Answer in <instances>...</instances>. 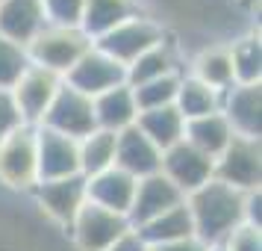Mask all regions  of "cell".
<instances>
[{
    "label": "cell",
    "instance_id": "obj_10",
    "mask_svg": "<svg viewBox=\"0 0 262 251\" xmlns=\"http://www.w3.org/2000/svg\"><path fill=\"white\" fill-rule=\"evenodd\" d=\"M62 80L71 89L83 92V95L97 98V95H103V92H109V89H115V86L127 83V68L118 65L115 60H109L106 53H100L92 45Z\"/></svg>",
    "mask_w": 262,
    "mask_h": 251
},
{
    "label": "cell",
    "instance_id": "obj_23",
    "mask_svg": "<svg viewBox=\"0 0 262 251\" xmlns=\"http://www.w3.org/2000/svg\"><path fill=\"white\" fill-rule=\"evenodd\" d=\"M136 127L159 148L168 151L171 145H177L186 133V119L177 112V107H159V109H144L136 119Z\"/></svg>",
    "mask_w": 262,
    "mask_h": 251
},
{
    "label": "cell",
    "instance_id": "obj_24",
    "mask_svg": "<svg viewBox=\"0 0 262 251\" xmlns=\"http://www.w3.org/2000/svg\"><path fill=\"white\" fill-rule=\"evenodd\" d=\"M165 74H183L177 50H174L171 42H162V45L150 48L147 53H142L139 60H133L127 65V86H142L147 80L165 77Z\"/></svg>",
    "mask_w": 262,
    "mask_h": 251
},
{
    "label": "cell",
    "instance_id": "obj_13",
    "mask_svg": "<svg viewBox=\"0 0 262 251\" xmlns=\"http://www.w3.org/2000/svg\"><path fill=\"white\" fill-rule=\"evenodd\" d=\"M180 201H186V195L162 171H156V175H147V178H142L136 183V195H133V207L127 213V219H130L133 230H136V227L147 225L150 219L162 216L165 210L177 207Z\"/></svg>",
    "mask_w": 262,
    "mask_h": 251
},
{
    "label": "cell",
    "instance_id": "obj_16",
    "mask_svg": "<svg viewBox=\"0 0 262 251\" xmlns=\"http://www.w3.org/2000/svg\"><path fill=\"white\" fill-rule=\"evenodd\" d=\"M48 27L41 0H0V36L15 45H30Z\"/></svg>",
    "mask_w": 262,
    "mask_h": 251
},
{
    "label": "cell",
    "instance_id": "obj_20",
    "mask_svg": "<svg viewBox=\"0 0 262 251\" xmlns=\"http://www.w3.org/2000/svg\"><path fill=\"white\" fill-rule=\"evenodd\" d=\"M142 12L144 9L139 0H85L80 30L89 38H97V36H103L106 30L118 27L121 21H127L133 15H142Z\"/></svg>",
    "mask_w": 262,
    "mask_h": 251
},
{
    "label": "cell",
    "instance_id": "obj_36",
    "mask_svg": "<svg viewBox=\"0 0 262 251\" xmlns=\"http://www.w3.org/2000/svg\"><path fill=\"white\" fill-rule=\"evenodd\" d=\"M245 3H248V0H245Z\"/></svg>",
    "mask_w": 262,
    "mask_h": 251
},
{
    "label": "cell",
    "instance_id": "obj_32",
    "mask_svg": "<svg viewBox=\"0 0 262 251\" xmlns=\"http://www.w3.org/2000/svg\"><path fill=\"white\" fill-rule=\"evenodd\" d=\"M24 121H21V112L15 107L12 92H0V139L9 136L12 130H18Z\"/></svg>",
    "mask_w": 262,
    "mask_h": 251
},
{
    "label": "cell",
    "instance_id": "obj_4",
    "mask_svg": "<svg viewBox=\"0 0 262 251\" xmlns=\"http://www.w3.org/2000/svg\"><path fill=\"white\" fill-rule=\"evenodd\" d=\"M0 183L12 189H33L38 183L36 127L21 124L0 139Z\"/></svg>",
    "mask_w": 262,
    "mask_h": 251
},
{
    "label": "cell",
    "instance_id": "obj_21",
    "mask_svg": "<svg viewBox=\"0 0 262 251\" xmlns=\"http://www.w3.org/2000/svg\"><path fill=\"white\" fill-rule=\"evenodd\" d=\"M189 77L206 83L209 89L221 92V95H224L230 86H236V77H233V60H230L227 45H209V48H203L201 53L191 60Z\"/></svg>",
    "mask_w": 262,
    "mask_h": 251
},
{
    "label": "cell",
    "instance_id": "obj_35",
    "mask_svg": "<svg viewBox=\"0 0 262 251\" xmlns=\"http://www.w3.org/2000/svg\"><path fill=\"white\" fill-rule=\"evenodd\" d=\"M206 251H224V248H221V245H209Z\"/></svg>",
    "mask_w": 262,
    "mask_h": 251
},
{
    "label": "cell",
    "instance_id": "obj_1",
    "mask_svg": "<svg viewBox=\"0 0 262 251\" xmlns=\"http://www.w3.org/2000/svg\"><path fill=\"white\" fill-rule=\"evenodd\" d=\"M245 201L248 192H238L221 180H209L201 189L186 195V207L191 213L194 237L206 245H221L227 234L245 222Z\"/></svg>",
    "mask_w": 262,
    "mask_h": 251
},
{
    "label": "cell",
    "instance_id": "obj_3",
    "mask_svg": "<svg viewBox=\"0 0 262 251\" xmlns=\"http://www.w3.org/2000/svg\"><path fill=\"white\" fill-rule=\"evenodd\" d=\"M89 48H92V38L85 36L80 27L48 24L27 45V56H30L33 65H41V68L65 77Z\"/></svg>",
    "mask_w": 262,
    "mask_h": 251
},
{
    "label": "cell",
    "instance_id": "obj_18",
    "mask_svg": "<svg viewBox=\"0 0 262 251\" xmlns=\"http://www.w3.org/2000/svg\"><path fill=\"white\" fill-rule=\"evenodd\" d=\"M92 107H95V124L100 130H109V133L127 130L139 119V107H136L133 89L127 83H121L115 89L103 92V95L92 98Z\"/></svg>",
    "mask_w": 262,
    "mask_h": 251
},
{
    "label": "cell",
    "instance_id": "obj_28",
    "mask_svg": "<svg viewBox=\"0 0 262 251\" xmlns=\"http://www.w3.org/2000/svg\"><path fill=\"white\" fill-rule=\"evenodd\" d=\"M180 77L183 74H165V77L147 80L142 86H130L139 112H144V109H159V107H174L177 89H180Z\"/></svg>",
    "mask_w": 262,
    "mask_h": 251
},
{
    "label": "cell",
    "instance_id": "obj_29",
    "mask_svg": "<svg viewBox=\"0 0 262 251\" xmlns=\"http://www.w3.org/2000/svg\"><path fill=\"white\" fill-rule=\"evenodd\" d=\"M27 68H30L27 48L0 36V92H12Z\"/></svg>",
    "mask_w": 262,
    "mask_h": 251
},
{
    "label": "cell",
    "instance_id": "obj_27",
    "mask_svg": "<svg viewBox=\"0 0 262 251\" xmlns=\"http://www.w3.org/2000/svg\"><path fill=\"white\" fill-rule=\"evenodd\" d=\"M230 60H233V77L236 83H262V42L259 33H245L233 38L230 45Z\"/></svg>",
    "mask_w": 262,
    "mask_h": 251
},
{
    "label": "cell",
    "instance_id": "obj_5",
    "mask_svg": "<svg viewBox=\"0 0 262 251\" xmlns=\"http://www.w3.org/2000/svg\"><path fill=\"white\" fill-rule=\"evenodd\" d=\"M215 180L238 192H256L262 180V148L259 139L233 136L221 154L215 157Z\"/></svg>",
    "mask_w": 262,
    "mask_h": 251
},
{
    "label": "cell",
    "instance_id": "obj_30",
    "mask_svg": "<svg viewBox=\"0 0 262 251\" xmlns=\"http://www.w3.org/2000/svg\"><path fill=\"white\" fill-rule=\"evenodd\" d=\"M41 6H45V15H48V24L80 27L85 0H41Z\"/></svg>",
    "mask_w": 262,
    "mask_h": 251
},
{
    "label": "cell",
    "instance_id": "obj_11",
    "mask_svg": "<svg viewBox=\"0 0 262 251\" xmlns=\"http://www.w3.org/2000/svg\"><path fill=\"white\" fill-rule=\"evenodd\" d=\"M36 157H38V183L62 180L80 175V145L62 133L36 127Z\"/></svg>",
    "mask_w": 262,
    "mask_h": 251
},
{
    "label": "cell",
    "instance_id": "obj_17",
    "mask_svg": "<svg viewBox=\"0 0 262 251\" xmlns=\"http://www.w3.org/2000/svg\"><path fill=\"white\" fill-rule=\"evenodd\" d=\"M136 183L139 180L121 171L118 166L100 171L95 178H85V195L89 201L103 207V210H112V213H121L127 216L133 207V195H136Z\"/></svg>",
    "mask_w": 262,
    "mask_h": 251
},
{
    "label": "cell",
    "instance_id": "obj_15",
    "mask_svg": "<svg viewBox=\"0 0 262 251\" xmlns=\"http://www.w3.org/2000/svg\"><path fill=\"white\" fill-rule=\"evenodd\" d=\"M159 163H162V151L136 124L118 133V139H115V166L121 171H127L136 180H142L147 175H156Z\"/></svg>",
    "mask_w": 262,
    "mask_h": 251
},
{
    "label": "cell",
    "instance_id": "obj_6",
    "mask_svg": "<svg viewBox=\"0 0 262 251\" xmlns=\"http://www.w3.org/2000/svg\"><path fill=\"white\" fill-rule=\"evenodd\" d=\"M38 127H48V130L62 133V136L80 142L83 136L97 130L92 98L83 95V92H77V89H71V86L62 80L59 92L50 101V107H48V112H45V119H41Z\"/></svg>",
    "mask_w": 262,
    "mask_h": 251
},
{
    "label": "cell",
    "instance_id": "obj_9",
    "mask_svg": "<svg viewBox=\"0 0 262 251\" xmlns=\"http://www.w3.org/2000/svg\"><path fill=\"white\" fill-rule=\"evenodd\" d=\"M59 86H62L59 74H53L48 68L30 62V68L21 74V80L12 89V101H15V107H18V112H21V121L30 124V127H38L50 107V101L59 92Z\"/></svg>",
    "mask_w": 262,
    "mask_h": 251
},
{
    "label": "cell",
    "instance_id": "obj_31",
    "mask_svg": "<svg viewBox=\"0 0 262 251\" xmlns=\"http://www.w3.org/2000/svg\"><path fill=\"white\" fill-rule=\"evenodd\" d=\"M224 251H262V227L242 222L238 227H233L227 239L221 242Z\"/></svg>",
    "mask_w": 262,
    "mask_h": 251
},
{
    "label": "cell",
    "instance_id": "obj_7",
    "mask_svg": "<svg viewBox=\"0 0 262 251\" xmlns=\"http://www.w3.org/2000/svg\"><path fill=\"white\" fill-rule=\"evenodd\" d=\"M68 230L74 234V242H77L80 251H106L124 234H130L133 225L127 216L112 213V210H103L97 204L85 201Z\"/></svg>",
    "mask_w": 262,
    "mask_h": 251
},
{
    "label": "cell",
    "instance_id": "obj_2",
    "mask_svg": "<svg viewBox=\"0 0 262 251\" xmlns=\"http://www.w3.org/2000/svg\"><path fill=\"white\" fill-rule=\"evenodd\" d=\"M168 42V33H165V24L154 18V15H133L127 21H121L118 27H112L106 30L103 36L92 38V45H95L100 53H106L109 60H115L118 65H130L133 60H139L142 53H147L150 48L156 45H162Z\"/></svg>",
    "mask_w": 262,
    "mask_h": 251
},
{
    "label": "cell",
    "instance_id": "obj_22",
    "mask_svg": "<svg viewBox=\"0 0 262 251\" xmlns=\"http://www.w3.org/2000/svg\"><path fill=\"white\" fill-rule=\"evenodd\" d=\"M233 127L227 124V119L221 112H209V115H201V119L186 121V133L183 139L189 145H194L198 151H203L206 157H218L227 145L233 142Z\"/></svg>",
    "mask_w": 262,
    "mask_h": 251
},
{
    "label": "cell",
    "instance_id": "obj_25",
    "mask_svg": "<svg viewBox=\"0 0 262 251\" xmlns=\"http://www.w3.org/2000/svg\"><path fill=\"white\" fill-rule=\"evenodd\" d=\"M221 98H224L221 92H215L206 83L183 74L174 107H177V112L186 121H191V119H201V115H209V112H221Z\"/></svg>",
    "mask_w": 262,
    "mask_h": 251
},
{
    "label": "cell",
    "instance_id": "obj_26",
    "mask_svg": "<svg viewBox=\"0 0 262 251\" xmlns=\"http://www.w3.org/2000/svg\"><path fill=\"white\" fill-rule=\"evenodd\" d=\"M115 139H118V133L97 127L77 142L80 145V175L83 178H95V175L115 166Z\"/></svg>",
    "mask_w": 262,
    "mask_h": 251
},
{
    "label": "cell",
    "instance_id": "obj_33",
    "mask_svg": "<svg viewBox=\"0 0 262 251\" xmlns=\"http://www.w3.org/2000/svg\"><path fill=\"white\" fill-rule=\"evenodd\" d=\"M106 251H150V248L142 242V237H139L136 230H130V234H124L115 245H109Z\"/></svg>",
    "mask_w": 262,
    "mask_h": 251
},
{
    "label": "cell",
    "instance_id": "obj_19",
    "mask_svg": "<svg viewBox=\"0 0 262 251\" xmlns=\"http://www.w3.org/2000/svg\"><path fill=\"white\" fill-rule=\"evenodd\" d=\"M136 234L142 237V242L147 248H162L168 242L194 237V225H191V213H189V207H186V201H180L177 207H171L162 216L150 219L147 225L136 227Z\"/></svg>",
    "mask_w": 262,
    "mask_h": 251
},
{
    "label": "cell",
    "instance_id": "obj_14",
    "mask_svg": "<svg viewBox=\"0 0 262 251\" xmlns=\"http://www.w3.org/2000/svg\"><path fill=\"white\" fill-rule=\"evenodd\" d=\"M38 204L45 207V213L59 222V225L71 227V222L77 219V213L83 210V204L89 201L85 195V178L74 175V178H62V180H45L33 186Z\"/></svg>",
    "mask_w": 262,
    "mask_h": 251
},
{
    "label": "cell",
    "instance_id": "obj_12",
    "mask_svg": "<svg viewBox=\"0 0 262 251\" xmlns=\"http://www.w3.org/2000/svg\"><path fill=\"white\" fill-rule=\"evenodd\" d=\"M221 115L227 119V124L233 127L236 136L242 139H259L262 124V83H236L230 86L221 98Z\"/></svg>",
    "mask_w": 262,
    "mask_h": 251
},
{
    "label": "cell",
    "instance_id": "obj_34",
    "mask_svg": "<svg viewBox=\"0 0 262 251\" xmlns=\"http://www.w3.org/2000/svg\"><path fill=\"white\" fill-rule=\"evenodd\" d=\"M209 245L201 242L198 237H186V239H177V242H168L162 248H150V251H206Z\"/></svg>",
    "mask_w": 262,
    "mask_h": 251
},
{
    "label": "cell",
    "instance_id": "obj_8",
    "mask_svg": "<svg viewBox=\"0 0 262 251\" xmlns=\"http://www.w3.org/2000/svg\"><path fill=\"white\" fill-rule=\"evenodd\" d=\"M159 171L165 175L183 195L201 189L203 183H209L215 178V160L206 157L203 151H198L194 145H189L186 139H180L177 145H171L168 151H162V163Z\"/></svg>",
    "mask_w": 262,
    "mask_h": 251
}]
</instances>
